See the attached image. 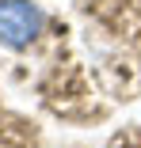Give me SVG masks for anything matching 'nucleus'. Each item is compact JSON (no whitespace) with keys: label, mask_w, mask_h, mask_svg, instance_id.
<instances>
[{"label":"nucleus","mask_w":141,"mask_h":148,"mask_svg":"<svg viewBox=\"0 0 141 148\" xmlns=\"http://www.w3.org/2000/svg\"><path fill=\"white\" fill-rule=\"evenodd\" d=\"M42 31V12L31 0H0V46L23 49Z\"/></svg>","instance_id":"nucleus-1"}]
</instances>
